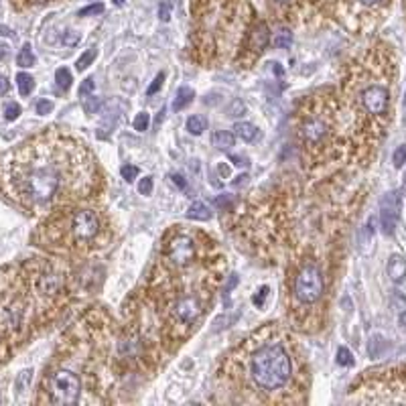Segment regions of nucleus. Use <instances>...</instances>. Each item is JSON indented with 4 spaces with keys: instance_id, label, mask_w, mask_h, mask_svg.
Segmentation results:
<instances>
[{
    "instance_id": "obj_1",
    "label": "nucleus",
    "mask_w": 406,
    "mask_h": 406,
    "mask_svg": "<svg viewBox=\"0 0 406 406\" xmlns=\"http://www.w3.org/2000/svg\"><path fill=\"white\" fill-rule=\"evenodd\" d=\"M73 148L37 139L10 152L0 163V187L30 211L45 209L69 187Z\"/></svg>"
},
{
    "instance_id": "obj_2",
    "label": "nucleus",
    "mask_w": 406,
    "mask_h": 406,
    "mask_svg": "<svg viewBox=\"0 0 406 406\" xmlns=\"http://www.w3.org/2000/svg\"><path fill=\"white\" fill-rule=\"evenodd\" d=\"M292 366L289 353L281 346H266L261 348L250 362V374L258 388L264 390H279L289 382Z\"/></svg>"
},
{
    "instance_id": "obj_3",
    "label": "nucleus",
    "mask_w": 406,
    "mask_h": 406,
    "mask_svg": "<svg viewBox=\"0 0 406 406\" xmlns=\"http://www.w3.org/2000/svg\"><path fill=\"white\" fill-rule=\"evenodd\" d=\"M82 382L71 370H58L47 380L49 400L55 405H76L80 400Z\"/></svg>"
},
{
    "instance_id": "obj_4",
    "label": "nucleus",
    "mask_w": 406,
    "mask_h": 406,
    "mask_svg": "<svg viewBox=\"0 0 406 406\" xmlns=\"http://www.w3.org/2000/svg\"><path fill=\"white\" fill-rule=\"evenodd\" d=\"M294 294L305 305H313V303L319 301L321 294H323V276H321L317 264L307 262L299 270L297 281H294Z\"/></svg>"
},
{
    "instance_id": "obj_5",
    "label": "nucleus",
    "mask_w": 406,
    "mask_h": 406,
    "mask_svg": "<svg viewBox=\"0 0 406 406\" xmlns=\"http://www.w3.org/2000/svg\"><path fill=\"white\" fill-rule=\"evenodd\" d=\"M362 106L372 116H384L390 106V91L382 84H372L362 89Z\"/></svg>"
},
{
    "instance_id": "obj_6",
    "label": "nucleus",
    "mask_w": 406,
    "mask_h": 406,
    "mask_svg": "<svg viewBox=\"0 0 406 406\" xmlns=\"http://www.w3.org/2000/svg\"><path fill=\"white\" fill-rule=\"evenodd\" d=\"M100 232V222L94 211L89 209H78L71 215V236L78 242H89Z\"/></svg>"
},
{
    "instance_id": "obj_7",
    "label": "nucleus",
    "mask_w": 406,
    "mask_h": 406,
    "mask_svg": "<svg viewBox=\"0 0 406 406\" xmlns=\"http://www.w3.org/2000/svg\"><path fill=\"white\" fill-rule=\"evenodd\" d=\"M398 215H400V200L398 193H386L382 200V207H380V226L382 232L386 236H392L398 224Z\"/></svg>"
},
{
    "instance_id": "obj_8",
    "label": "nucleus",
    "mask_w": 406,
    "mask_h": 406,
    "mask_svg": "<svg viewBox=\"0 0 406 406\" xmlns=\"http://www.w3.org/2000/svg\"><path fill=\"white\" fill-rule=\"evenodd\" d=\"M195 258V244L187 236H179L169 244V261L175 266H187Z\"/></svg>"
},
{
    "instance_id": "obj_9",
    "label": "nucleus",
    "mask_w": 406,
    "mask_h": 406,
    "mask_svg": "<svg viewBox=\"0 0 406 406\" xmlns=\"http://www.w3.org/2000/svg\"><path fill=\"white\" fill-rule=\"evenodd\" d=\"M35 287H37V290H39L43 297H53V294H58L59 290H61V276H59L55 270L45 268V270H41V272L37 274Z\"/></svg>"
},
{
    "instance_id": "obj_10",
    "label": "nucleus",
    "mask_w": 406,
    "mask_h": 406,
    "mask_svg": "<svg viewBox=\"0 0 406 406\" xmlns=\"http://www.w3.org/2000/svg\"><path fill=\"white\" fill-rule=\"evenodd\" d=\"M200 313H202V303H200L197 297H183L177 303V307H175V315L179 317V321H183V323L195 321Z\"/></svg>"
},
{
    "instance_id": "obj_11",
    "label": "nucleus",
    "mask_w": 406,
    "mask_h": 406,
    "mask_svg": "<svg viewBox=\"0 0 406 406\" xmlns=\"http://www.w3.org/2000/svg\"><path fill=\"white\" fill-rule=\"evenodd\" d=\"M327 124L319 120V118H313V120H309L305 126H303V136H305V141L309 143V145H317L319 141L325 139V134H327Z\"/></svg>"
},
{
    "instance_id": "obj_12",
    "label": "nucleus",
    "mask_w": 406,
    "mask_h": 406,
    "mask_svg": "<svg viewBox=\"0 0 406 406\" xmlns=\"http://www.w3.org/2000/svg\"><path fill=\"white\" fill-rule=\"evenodd\" d=\"M386 270H388V276H390V281H392V283H403V281L406 279L405 256H400V254H392V256H390V261H388Z\"/></svg>"
},
{
    "instance_id": "obj_13",
    "label": "nucleus",
    "mask_w": 406,
    "mask_h": 406,
    "mask_svg": "<svg viewBox=\"0 0 406 406\" xmlns=\"http://www.w3.org/2000/svg\"><path fill=\"white\" fill-rule=\"evenodd\" d=\"M268 27L261 23V25H256L254 30L250 33V49L254 51V53H261L262 49H266V45H268Z\"/></svg>"
},
{
    "instance_id": "obj_14",
    "label": "nucleus",
    "mask_w": 406,
    "mask_h": 406,
    "mask_svg": "<svg viewBox=\"0 0 406 406\" xmlns=\"http://www.w3.org/2000/svg\"><path fill=\"white\" fill-rule=\"evenodd\" d=\"M233 134L240 136L244 143H254L258 136H261V130L254 126V124H248V122H238L233 124Z\"/></svg>"
},
{
    "instance_id": "obj_15",
    "label": "nucleus",
    "mask_w": 406,
    "mask_h": 406,
    "mask_svg": "<svg viewBox=\"0 0 406 406\" xmlns=\"http://www.w3.org/2000/svg\"><path fill=\"white\" fill-rule=\"evenodd\" d=\"M187 218L195 220V222H207L211 218V211H209V207L205 203L197 200V202H193L187 207Z\"/></svg>"
},
{
    "instance_id": "obj_16",
    "label": "nucleus",
    "mask_w": 406,
    "mask_h": 406,
    "mask_svg": "<svg viewBox=\"0 0 406 406\" xmlns=\"http://www.w3.org/2000/svg\"><path fill=\"white\" fill-rule=\"evenodd\" d=\"M195 98V91L191 89V87L183 86L179 87V91H177V96H175V102H173V110L175 112H181L183 108H187L189 104H191V100Z\"/></svg>"
},
{
    "instance_id": "obj_17",
    "label": "nucleus",
    "mask_w": 406,
    "mask_h": 406,
    "mask_svg": "<svg viewBox=\"0 0 406 406\" xmlns=\"http://www.w3.org/2000/svg\"><path fill=\"white\" fill-rule=\"evenodd\" d=\"M213 145L218 146V148H222V150H228V148H232L236 145V134L232 132H228V130H218L215 134H213Z\"/></svg>"
},
{
    "instance_id": "obj_18",
    "label": "nucleus",
    "mask_w": 406,
    "mask_h": 406,
    "mask_svg": "<svg viewBox=\"0 0 406 406\" xmlns=\"http://www.w3.org/2000/svg\"><path fill=\"white\" fill-rule=\"evenodd\" d=\"M205 128H207V120L203 116H191L187 120V130H189L191 134H195V136L203 134Z\"/></svg>"
},
{
    "instance_id": "obj_19",
    "label": "nucleus",
    "mask_w": 406,
    "mask_h": 406,
    "mask_svg": "<svg viewBox=\"0 0 406 406\" xmlns=\"http://www.w3.org/2000/svg\"><path fill=\"white\" fill-rule=\"evenodd\" d=\"M17 86H19L21 96H29L30 91H33V87H35V80L29 73H19L17 76Z\"/></svg>"
},
{
    "instance_id": "obj_20",
    "label": "nucleus",
    "mask_w": 406,
    "mask_h": 406,
    "mask_svg": "<svg viewBox=\"0 0 406 406\" xmlns=\"http://www.w3.org/2000/svg\"><path fill=\"white\" fill-rule=\"evenodd\" d=\"M17 63H19L21 67H33V65H35V53H33L29 43L23 45V49H21V53H19V58H17Z\"/></svg>"
},
{
    "instance_id": "obj_21",
    "label": "nucleus",
    "mask_w": 406,
    "mask_h": 406,
    "mask_svg": "<svg viewBox=\"0 0 406 406\" xmlns=\"http://www.w3.org/2000/svg\"><path fill=\"white\" fill-rule=\"evenodd\" d=\"M292 45V33L289 29H281L274 37V47L276 49H289Z\"/></svg>"
},
{
    "instance_id": "obj_22",
    "label": "nucleus",
    "mask_w": 406,
    "mask_h": 406,
    "mask_svg": "<svg viewBox=\"0 0 406 406\" xmlns=\"http://www.w3.org/2000/svg\"><path fill=\"white\" fill-rule=\"evenodd\" d=\"M55 82H58L59 89H69L71 87V71L67 67H59L55 71Z\"/></svg>"
},
{
    "instance_id": "obj_23",
    "label": "nucleus",
    "mask_w": 406,
    "mask_h": 406,
    "mask_svg": "<svg viewBox=\"0 0 406 406\" xmlns=\"http://www.w3.org/2000/svg\"><path fill=\"white\" fill-rule=\"evenodd\" d=\"M33 380V370H23L19 378H17V392H27Z\"/></svg>"
},
{
    "instance_id": "obj_24",
    "label": "nucleus",
    "mask_w": 406,
    "mask_h": 406,
    "mask_svg": "<svg viewBox=\"0 0 406 406\" xmlns=\"http://www.w3.org/2000/svg\"><path fill=\"white\" fill-rule=\"evenodd\" d=\"M84 108H86L87 114H96V112L102 108V100L89 94V96H86V98H84Z\"/></svg>"
},
{
    "instance_id": "obj_25",
    "label": "nucleus",
    "mask_w": 406,
    "mask_h": 406,
    "mask_svg": "<svg viewBox=\"0 0 406 406\" xmlns=\"http://www.w3.org/2000/svg\"><path fill=\"white\" fill-rule=\"evenodd\" d=\"M171 15H173V2L171 0H161V4H159V19L163 23H167L171 19Z\"/></svg>"
},
{
    "instance_id": "obj_26",
    "label": "nucleus",
    "mask_w": 406,
    "mask_h": 406,
    "mask_svg": "<svg viewBox=\"0 0 406 406\" xmlns=\"http://www.w3.org/2000/svg\"><path fill=\"white\" fill-rule=\"evenodd\" d=\"M337 364L339 366H346V368L353 366V353L348 348H344V346L337 349Z\"/></svg>"
},
{
    "instance_id": "obj_27",
    "label": "nucleus",
    "mask_w": 406,
    "mask_h": 406,
    "mask_svg": "<svg viewBox=\"0 0 406 406\" xmlns=\"http://www.w3.org/2000/svg\"><path fill=\"white\" fill-rule=\"evenodd\" d=\"M94 59H96V49H87L86 53H84L82 58L78 59V63H76V67H78V71H84L86 67H89Z\"/></svg>"
},
{
    "instance_id": "obj_28",
    "label": "nucleus",
    "mask_w": 406,
    "mask_h": 406,
    "mask_svg": "<svg viewBox=\"0 0 406 406\" xmlns=\"http://www.w3.org/2000/svg\"><path fill=\"white\" fill-rule=\"evenodd\" d=\"M61 43H63L65 47L78 45V43H80V33H76V30H65L63 37H61Z\"/></svg>"
},
{
    "instance_id": "obj_29",
    "label": "nucleus",
    "mask_w": 406,
    "mask_h": 406,
    "mask_svg": "<svg viewBox=\"0 0 406 406\" xmlns=\"http://www.w3.org/2000/svg\"><path fill=\"white\" fill-rule=\"evenodd\" d=\"M148 122H150L148 114H146V112H141V114H136L134 122H132V126H134V130H139V132H145L146 128H148Z\"/></svg>"
},
{
    "instance_id": "obj_30",
    "label": "nucleus",
    "mask_w": 406,
    "mask_h": 406,
    "mask_svg": "<svg viewBox=\"0 0 406 406\" xmlns=\"http://www.w3.org/2000/svg\"><path fill=\"white\" fill-rule=\"evenodd\" d=\"M104 12V4L96 2V4H89L86 8L80 10V17H94V15H102Z\"/></svg>"
},
{
    "instance_id": "obj_31",
    "label": "nucleus",
    "mask_w": 406,
    "mask_h": 406,
    "mask_svg": "<svg viewBox=\"0 0 406 406\" xmlns=\"http://www.w3.org/2000/svg\"><path fill=\"white\" fill-rule=\"evenodd\" d=\"M163 82H165V71H161V73H157V78L152 80V84L148 86V89H146V96H155L159 89H161V86H163Z\"/></svg>"
},
{
    "instance_id": "obj_32",
    "label": "nucleus",
    "mask_w": 406,
    "mask_h": 406,
    "mask_svg": "<svg viewBox=\"0 0 406 406\" xmlns=\"http://www.w3.org/2000/svg\"><path fill=\"white\" fill-rule=\"evenodd\" d=\"M120 173H122V179H126L128 183H132V181L139 177V167H134V165H124Z\"/></svg>"
},
{
    "instance_id": "obj_33",
    "label": "nucleus",
    "mask_w": 406,
    "mask_h": 406,
    "mask_svg": "<svg viewBox=\"0 0 406 406\" xmlns=\"http://www.w3.org/2000/svg\"><path fill=\"white\" fill-rule=\"evenodd\" d=\"M392 163L394 167H403L406 163V146H398L392 155Z\"/></svg>"
},
{
    "instance_id": "obj_34",
    "label": "nucleus",
    "mask_w": 406,
    "mask_h": 406,
    "mask_svg": "<svg viewBox=\"0 0 406 406\" xmlns=\"http://www.w3.org/2000/svg\"><path fill=\"white\" fill-rule=\"evenodd\" d=\"M35 108H37V114L45 116V114H49V112L53 110V102H49V100H39Z\"/></svg>"
},
{
    "instance_id": "obj_35",
    "label": "nucleus",
    "mask_w": 406,
    "mask_h": 406,
    "mask_svg": "<svg viewBox=\"0 0 406 406\" xmlns=\"http://www.w3.org/2000/svg\"><path fill=\"white\" fill-rule=\"evenodd\" d=\"M139 191H141V195H150V191H152V177H143L139 181Z\"/></svg>"
},
{
    "instance_id": "obj_36",
    "label": "nucleus",
    "mask_w": 406,
    "mask_h": 406,
    "mask_svg": "<svg viewBox=\"0 0 406 406\" xmlns=\"http://www.w3.org/2000/svg\"><path fill=\"white\" fill-rule=\"evenodd\" d=\"M19 114H21V106H19V104H8V106H6V110H4V116H6V120H17Z\"/></svg>"
},
{
    "instance_id": "obj_37",
    "label": "nucleus",
    "mask_w": 406,
    "mask_h": 406,
    "mask_svg": "<svg viewBox=\"0 0 406 406\" xmlns=\"http://www.w3.org/2000/svg\"><path fill=\"white\" fill-rule=\"evenodd\" d=\"M94 78H87L86 82L82 84V87H80V94H82V98H86V96H89L91 91H94Z\"/></svg>"
},
{
    "instance_id": "obj_38",
    "label": "nucleus",
    "mask_w": 406,
    "mask_h": 406,
    "mask_svg": "<svg viewBox=\"0 0 406 406\" xmlns=\"http://www.w3.org/2000/svg\"><path fill=\"white\" fill-rule=\"evenodd\" d=\"M232 195H220V197L215 200V205L222 207V209H226V207H232Z\"/></svg>"
},
{
    "instance_id": "obj_39",
    "label": "nucleus",
    "mask_w": 406,
    "mask_h": 406,
    "mask_svg": "<svg viewBox=\"0 0 406 406\" xmlns=\"http://www.w3.org/2000/svg\"><path fill=\"white\" fill-rule=\"evenodd\" d=\"M171 181H173L175 185H177V187H179L181 191H183V189H187V181H185V179H183V177H181L179 173L171 175Z\"/></svg>"
},
{
    "instance_id": "obj_40",
    "label": "nucleus",
    "mask_w": 406,
    "mask_h": 406,
    "mask_svg": "<svg viewBox=\"0 0 406 406\" xmlns=\"http://www.w3.org/2000/svg\"><path fill=\"white\" fill-rule=\"evenodd\" d=\"M266 292H268V289H266V287L258 290V294L254 297V305H256V307H262V301L266 299Z\"/></svg>"
},
{
    "instance_id": "obj_41",
    "label": "nucleus",
    "mask_w": 406,
    "mask_h": 406,
    "mask_svg": "<svg viewBox=\"0 0 406 406\" xmlns=\"http://www.w3.org/2000/svg\"><path fill=\"white\" fill-rule=\"evenodd\" d=\"M8 53H10V47L6 43H0V61H4V59L8 58Z\"/></svg>"
},
{
    "instance_id": "obj_42",
    "label": "nucleus",
    "mask_w": 406,
    "mask_h": 406,
    "mask_svg": "<svg viewBox=\"0 0 406 406\" xmlns=\"http://www.w3.org/2000/svg\"><path fill=\"white\" fill-rule=\"evenodd\" d=\"M8 91V82L6 78H0V94H6Z\"/></svg>"
},
{
    "instance_id": "obj_43",
    "label": "nucleus",
    "mask_w": 406,
    "mask_h": 406,
    "mask_svg": "<svg viewBox=\"0 0 406 406\" xmlns=\"http://www.w3.org/2000/svg\"><path fill=\"white\" fill-rule=\"evenodd\" d=\"M236 165H240V167H244V165H248V161H244V159H240V157H230Z\"/></svg>"
},
{
    "instance_id": "obj_44",
    "label": "nucleus",
    "mask_w": 406,
    "mask_h": 406,
    "mask_svg": "<svg viewBox=\"0 0 406 406\" xmlns=\"http://www.w3.org/2000/svg\"><path fill=\"white\" fill-rule=\"evenodd\" d=\"M362 4H366V6H372V4H376L378 0H360Z\"/></svg>"
},
{
    "instance_id": "obj_45",
    "label": "nucleus",
    "mask_w": 406,
    "mask_h": 406,
    "mask_svg": "<svg viewBox=\"0 0 406 406\" xmlns=\"http://www.w3.org/2000/svg\"><path fill=\"white\" fill-rule=\"evenodd\" d=\"M400 325L406 329V311L405 313H400Z\"/></svg>"
},
{
    "instance_id": "obj_46",
    "label": "nucleus",
    "mask_w": 406,
    "mask_h": 406,
    "mask_svg": "<svg viewBox=\"0 0 406 406\" xmlns=\"http://www.w3.org/2000/svg\"><path fill=\"white\" fill-rule=\"evenodd\" d=\"M112 2H114V4H116V6H122V4H124V2H126V0H112Z\"/></svg>"
},
{
    "instance_id": "obj_47",
    "label": "nucleus",
    "mask_w": 406,
    "mask_h": 406,
    "mask_svg": "<svg viewBox=\"0 0 406 406\" xmlns=\"http://www.w3.org/2000/svg\"><path fill=\"white\" fill-rule=\"evenodd\" d=\"M276 2H290V0H276Z\"/></svg>"
}]
</instances>
